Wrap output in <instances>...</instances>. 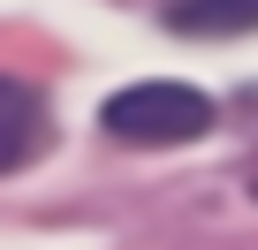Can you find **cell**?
Listing matches in <instances>:
<instances>
[{
  "mask_svg": "<svg viewBox=\"0 0 258 250\" xmlns=\"http://www.w3.org/2000/svg\"><path fill=\"white\" fill-rule=\"evenodd\" d=\"M167 23L190 38H235V31H258V0H175Z\"/></svg>",
  "mask_w": 258,
  "mask_h": 250,
  "instance_id": "3",
  "label": "cell"
},
{
  "mask_svg": "<svg viewBox=\"0 0 258 250\" xmlns=\"http://www.w3.org/2000/svg\"><path fill=\"white\" fill-rule=\"evenodd\" d=\"M38 129H46V106H38V91H31V84H16V76H0V175L31 159Z\"/></svg>",
  "mask_w": 258,
  "mask_h": 250,
  "instance_id": "2",
  "label": "cell"
},
{
  "mask_svg": "<svg viewBox=\"0 0 258 250\" xmlns=\"http://www.w3.org/2000/svg\"><path fill=\"white\" fill-rule=\"evenodd\" d=\"M99 129L121 144H190L213 129V99L182 76H145V84H121L99 106Z\"/></svg>",
  "mask_w": 258,
  "mask_h": 250,
  "instance_id": "1",
  "label": "cell"
}]
</instances>
